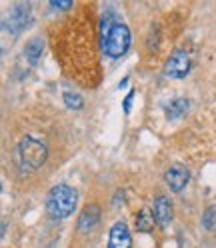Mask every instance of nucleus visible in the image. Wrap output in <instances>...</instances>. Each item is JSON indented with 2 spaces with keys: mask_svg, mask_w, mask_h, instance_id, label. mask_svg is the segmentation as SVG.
<instances>
[{
  "mask_svg": "<svg viewBox=\"0 0 216 248\" xmlns=\"http://www.w3.org/2000/svg\"><path fill=\"white\" fill-rule=\"evenodd\" d=\"M188 106H190V102L186 98H174L170 104L166 106V118L168 120H176V118L184 116L186 110H188Z\"/></svg>",
  "mask_w": 216,
  "mask_h": 248,
  "instance_id": "10",
  "label": "nucleus"
},
{
  "mask_svg": "<svg viewBox=\"0 0 216 248\" xmlns=\"http://www.w3.org/2000/svg\"><path fill=\"white\" fill-rule=\"evenodd\" d=\"M152 214L160 226H166L172 220V200L164 194L156 196L154 198V204H152Z\"/></svg>",
  "mask_w": 216,
  "mask_h": 248,
  "instance_id": "8",
  "label": "nucleus"
},
{
  "mask_svg": "<svg viewBox=\"0 0 216 248\" xmlns=\"http://www.w3.org/2000/svg\"><path fill=\"white\" fill-rule=\"evenodd\" d=\"M42 52H44V40L42 38H32L26 44V50H24L30 64H36V62L40 60V56H42Z\"/></svg>",
  "mask_w": 216,
  "mask_h": 248,
  "instance_id": "11",
  "label": "nucleus"
},
{
  "mask_svg": "<svg viewBox=\"0 0 216 248\" xmlns=\"http://www.w3.org/2000/svg\"><path fill=\"white\" fill-rule=\"evenodd\" d=\"M104 46V52L110 56V58H120L128 52V46H130V30L126 24H120L114 22V26L110 28L108 36L102 40Z\"/></svg>",
  "mask_w": 216,
  "mask_h": 248,
  "instance_id": "3",
  "label": "nucleus"
},
{
  "mask_svg": "<svg viewBox=\"0 0 216 248\" xmlns=\"http://www.w3.org/2000/svg\"><path fill=\"white\" fill-rule=\"evenodd\" d=\"M98 222H100V208L96 204H88L82 210V214L78 216V230L88 232V230L94 228Z\"/></svg>",
  "mask_w": 216,
  "mask_h": 248,
  "instance_id": "9",
  "label": "nucleus"
},
{
  "mask_svg": "<svg viewBox=\"0 0 216 248\" xmlns=\"http://www.w3.org/2000/svg\"><path fill=\"white\" fill-rule=\"evenodd\" d=\"M18 160L22 164V168L26 170H36L44 164L46 156H48V148H46V144L42 140H38V138L34 136H24L22 140L18 142Z\"/></svg>",
  "mask_w": 216,
  "mask_h": 248,
  "instance_id": "2",
  "label": "nucleus"
},
{
  "mask_svg": "<svg viewBox=\"0 0 216 248\" xmlns=\"http://www.w3.org/2000/svg\"><path fill=\"white\" fill-rule=\"evenodd\" d=\"M202 224L206 230H212L214 224H216V206H208L202 214Z\"/></svg>",
  "mask_w": 216,
  "mask_h": 248,
  "instance_id": "14",
  "label": "nucleus"
},
{
  "mask_svg": "<svg viewBox=\"0 0 216 248\" xmlns=\"http://www.w3.org/2000/svg\"><path fill=\"white\" fill-rule=\"evenodd\" d=\"M64 104L66 108H70V110H80V108L84 106V100L80 94H74V92H64Z\"/></svg>",
  "mask_w": 216,
  "mask_h": 248,
  "instance_id": "13",
  "label": "nucleus"
},
{
  "mask_svg": "<svg viewBox=\"0 0 216 248\" xmlns=\"http://www.w3.org/2000/svg\"><path fill=\"white\" fill-rule=\"evenodd\" d=\"M164 180L170 186V190L182 192L190 182V172H188V168H184V166H170L166 170Z\"/></svg>",
  "mask_w": 216,
  "mask_h": 248,
  "instance_id": "7",
  "label": "nucleus"
},
{
  "mask_svg": "<svg viewBox=\"0 0 216 248\" xmlns=\"http://www.w3.org/2000/svg\"><path fill=\"white\" fill-rule=\"evenodd\" d=\"M78 202V192L68 184H58L48 192L46 198V214L52 220H64L74 212Z\"/></svg>",
  "mask_w": 216,
  "mask_h": 248,
  "instance_id": "1",
  "label": "nucleus"
},
{
  "mask_svg": "<svg viewBox=\"0 0 216 248\" xmlns=\"http://www.w3.org/2000/svg\"><path fill=\"white\" fill-rule=\"evenodd\" d=\"M30 22V6L28 4H16L10 10V16L2 22L8 34H20Z\"/></svg>",
  "mask_w": 216,
  "mask_h": 248,
  "instance_id": "5",
  "label": "nucleus"
},
{
  "mask_svg": "<svg viewBox=\"0 0 216 248\" xmlns=\"http://www.w3.org/2000/svg\"><path fill=\"white\" fill-rule=\"evenodd\" d=\"M72 6V2H50V8H58V10H68Z\"/></svg>",
  "mask_w": 216,
  "mask_h": 248,
  "instance_id": "16",
  "label": "nucleus"
},
{
  "mask_svg": "<svg viewBox=\"0 0 216 248\" xmlns=\"http://www.w3.org/2000/svg\"><path fill=\"white\" fill-rule=\"evenodd\" d=\"M154 214H152V210H148V208H144V210H140L136 214V230L138 232H150L152 228H154Z\"/></svg>",
  "mask_w": 216,
  "mask_h": 248,
  "instance_id": "12",
  "label": "nucleus"
},
{
  "mask_svg": "<svg viewBox=\"0 0 216 248\" xmlns=\"http://www.w3.org/2000/svg\"><path fill=\"white\" fill-rule=\"evenodd\" d=\"M190 56L184 52V50H174L170 54V58L166 60L164 64V74L168 76V78H174V80H182L186 78V74L190 72Z\"/></svg>",
  "mask_w": 216,
  "mask_h": 248,
  "instance_id": "4",
  "label": "nucleus"
},
{
  "mask_svg": "<svg viewBox=\"0 0 216 248\" xmlns=\"http://www.w3.org/2000/svg\"><path fill=\"white\" fill-rule=\"evenodd\" d=\"M132 98H134V90H130L128 94H126V98H124V102H122V108H124V112H126V114H130V108H132Z\"/></svg>",
  "mask_w": 216,
  "mask_h": 248,
  "instance_id": "15",
  "label": "nucleus"
},
{
  "mask_svg": "<svg viewBox=\"0 0 216 248\" xmlns=\"http://www.w3.org/2000/svg\"><path fill=\"white\" fill-rule=\"evenodd\" d=\"M108 248H132V236L126 222H114L108 234Z\"/></svg>",
  "mask_w": 216,
  "mask_h": 248,
  "instance_id": "6",
  "label": "nucleus"
}]
</instances>
